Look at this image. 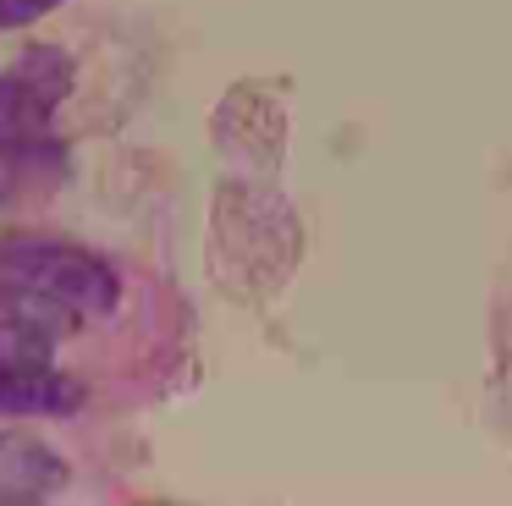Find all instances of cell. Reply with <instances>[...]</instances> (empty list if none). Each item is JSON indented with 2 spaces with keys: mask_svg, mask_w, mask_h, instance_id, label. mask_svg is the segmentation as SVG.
Returning <instances> with one entry per match:
<instances>
[{
  "mask_svg": "<svg viewBox=\"0 0 512 506\" xmlns=\"http://www.w3.org/2000/svg\"><path fill=\"white\" fill-rule=\"evenodd\" d=\"M0 297L6 303H56L67 314H111L122 286L94 253L61 242H6L0 248Z\"/></svg>",
  "mask_w": 512,
  "mask_h": 506,
  "instance_id": "obj_1",
  "label": "cell"
},
{
  "mask_svg": "<svg viewBox=\"0 0 512 506\" xmlns=\"http://www.w3.org/2000/svg\"><path fill=\"white\" fill-rule=\"evenodd\" d=\"M72 88V61L61 50H34L0 72V154H23L50 132V116Z\"/></svg>",
  "mask_w": 512,
  "mask_h": 506,
  "instance_id": "obj_2",
  "label": "cell"
},
{
  "mask_svg": "<svg viewBox=\"0 0 512 506\" xmlns=\"http://www.w3.org/2000/svg\"><path fill=\"white\" fill-rule=\"evenodd\" d=\"M83 385L67 374H50L45 363H0V413L6 418H56L78 413Z\"/></svg>",
  "mask_w": 512,
  "mask_h": 506,
  "instance_id": "obj_3",
  "label": "cell"
},
{
  "mask_svg": "<svg viewBox=\"0 0 512 506\" xmlns=\"http://www.w3.org/2000/svg\"><path fill=\"white\" fill-rule=\"evenodd\" d=\"M61 479H67V468L50 446L23 435H0V501H39Z\"/></svg>",
  "mask_w": 512,
  "mask_h": 506,
  "instance_id": "obj_4",
  "label": "cell"
},
{
  "mask_svg": "<svg viewBox=\"0 0 512 506\" xmlns=\"http://www.w3.org/2000/svg\"><path fill=\"white\" fill-rule=\"evenodd\" d=\"M50 6H56V0H0V28H28V22L45 17Z\"/></svg>",
  "mask_w": 512,
  "mask_h": 506,
  "instance_id": "obj_6",
  "label": "cell"
},
{
  "mask_svg": "<svg viewBox=\"0 0 512 506\" xmlns=\"http://www.w3.org/2000/svg\"><path fill=\"white\" fill-rule=\"evenodd\" d=\"M50 336L28 319H0V363H45Z\"/></svg>",
  "mask_w": 512,
  "mask_h": 506,
  "instance_id": "obj_5",
  "label": "cell"
}]
</instances>
